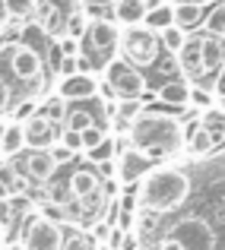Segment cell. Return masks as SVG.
<instances>
[{
	"label": "cell",
	"mask_w": 225,
	"mask_h": 250,
	"mask_svg": "<svg viewBox=\"0 0 225 250\" xmlns=\"http://www.w3.org/2000/svg\"><path fill=\"white\" fill-rule=\"evenodd\" d=\"M187 104H197V108H213V104H209V92L206 89H190V95H187Z\"/></svg>",
	"instance_id": "cell-31"
},
{
	"label": "cell",
	"mask_w": 225,
	"mask_h": 250,
	"mask_svg": "<svg viewBox=\"0 0 225 250\" xmlns=\"http://www.w3.org/2000/svg\"><path fill=\"white\" fill-rule=\"evenodd\" d=\"M200 130H206L213 136V143H219L225 136V111L222 108H206L200 117Z\"/></svg>",
	"instance_id": "cell-19"
},
{
	"label": "cell",
	"mask_w": 225,
	"mask_h": 250,
	"mask_svg": "<svg viewBox=\"0 0 225 250\" xmlns=\"http://www.w3.org/2000/svg\"><path fill=\"white\" fill-rule=\"evenodd\" d=\"M162 3H168V0H143V6H146V10H152V6H162Z\"/></svg>",
	"instance_id": "cell-42"
},
{
	"label": "cell",
	"mask_w": 225,
	"mask_h": 250,
	"mask_svg": "<svg viewBox=\"0 0 225 250\" xmlns=\"http://www.w3.org/2000/svg\"><path fill=\"white\" fill-rule=\"evenodd\" d=\"M213 146H216L213 136H209L206 130H200V127L194 124V127H190V152H209Z\"/></svg>",
	"instance_id": "cell-27"
},
{
	"label": "cell",
	"mask_w": 225,
	"mask_h": 250,
	"mask_svg": "<svg viewBox=\"0 0 225 250\" xmlns=\"http://www.w3.org/2000/svg\"><path fill=\"white\" fill-rule=\"evenodd\" d=\"M61 250H95V247H92V241L86 238V234L70 231V234H64V247Z\"/></svg>",
	"instance_id": "cell-29"
},
{
	"label": "cell",
	"mask_w": 225,
	"mask_h": 250,
	"mask_svg": "<svg viewBox=\"0 0 225 250\" xmlns=\"http://www.w3.org/2000/svg\"><path fill=\"white\" fill-rule=\"evenodd\" d=\"M171 6H181V3H209V0H168Z\"/></svg>",
	"instance_id": "cell-41"
},
{
	"label": "cell",
	"mask_w": 225,
	"mask_h": 250,
	"mask_svg": "<svg viewBox=\"0 0 225 250\" xmlns=\"http://www.w3.org/2000/svg\"><path fill=\"white\" fill-rule=\"evenodd\" d=\"M190 174L184 168H162V171H152V174L143 181L140 187V206L146 209L149 215H165V212H175L178 206L190 200Z\"/></svg>",
	"instance_id": "cell-2"
},
{
	"label": "cell",
	"mask_w": 225,
	"mask_h": 250,
	"mask_svg": "<svg viewBox=\"0 0 225 250\" xmlns=\"http://www.w3.org/2000/svg\"><path fill=\"white\" fill-rule=\"evenodd\" d=\"M136 114H140V98H121V104L114 108V127L130 130V124H134Z\"/></svg>",
	"instance_id": "cell-22"
},
{
	"label": "cell",
	"mask_w": 225,
	"mask_h": 250,
	"mask_svg": "<svg viewBox=\"0 0 225 250\" xmlns=\"http://www.w3.org/2000/svg\"><path fill=\"white\" fill-rule=\"evenodd\" d=\"M22 136H25V146L48 149V146H54V140H57V124L51 121L48 114H32L29 121L22 124Z\"/></svg>",
	"instance_id": "cell-9"
},
{
	"label": "cell",
	"mask_w": 225,
	"mask_h": 250,
	"mask_svg": "<svg viewBox=\"0 0 225 250\" xmlns=\"http://www.w3.org/2000/svg\"><path fill=\"white\" fill-rule=\"evenodd\" d=\"M111 13L121 25H140L146 16V6L143 0H111Z\"/></svg>",
	"instance_id": "cell-17"
},
{
	"label": "cell",
	"mask_w": 225,
	"mask_h": 250,
	"mask_svg": "<svg viewBox=\"0 0 225 250\" xmlns=\"http://www.w3.org/2000/svg\"><path fill=\"white\" fill-rule=\"evenodd\" d=\"M111 155H114V143H111V140H102L98 146L86 149V159H89V165H105V162H111Z\"/></svg>",
	"instance_id": "cell-26"
},
{
	"label": "cell",
	"mask_w": 225,
	"mask_h": 250,
	"mask_svg": "<svg viewBox=\"0 0 225 250\" xmlns=\"http://www.w3.org/2000/svg\"><path fill=\"white\" fill-rule=\"evenodd\" d=\"M149 32H162L168 29V25H175V10H171V3H162V6H152V10H146V16H143V22Z\"/></svg>",
	"instance_id": "cell-18"
},
{
	"label": "cell",
	"mask_w": 225,
	"mask_h": 250,
	"mask_svg": "<svg viewBox=\"0 0 225 250\" xmlns=\"http://www.w3.org/2000/svg\"><path fill=\"white\" fill-rule=\"evenodd\" d=\"M13 159H16V171L29 184H48L51 177H54V171H57L48 149H29L25 155H13Z\"/></svg>",
	"instance_id": "cell-8"
},
{
	"label": "cell",
	"mask_w": 225,
	"mask_h": 250,
	"mask_svg": "<svg viewBox=\"0 0 225 250\" xmlns=\"http://www.w3.org/2000/svg\"><path fill=\"white\" fill-rule=\"evenodd\" d=\"M25 250H61L64 247V228L45 215H29L22 225V241Z\"/></svg>",
	"instance_id": "cell-6"
},
{
	"label": "cell",
	"mask_w": 225,
	"mask_h": 250,
	"mask_svg": "<svg viewBox=\"0 0 225 250\" xmlns=\"http://www.w3.org/2000/svg\"><path fill=\"white\" fill-rule=\"evenodd\" d=\"M121 241H124V234L117 231V228H111V231H108V244L111 247H121Z\"/></svg>",
	"instance_id": "cell-39"
},
{
	"label": "cell",
	"mask_w": 225,
	"mask_h": 250,
	"mask_svg": "<svg viewBox=\"0 0 225 250\" xmlns=\"http://www.w3.org/2000/svg\"><path fill=\"white\" fill-rule=\"evenodd\" d=\"M67 121H64V130H73V133H83L86 127H102V108H98L92 98H83V102H73V108H67Z\"/></svg>",
	"instance_id": "cell-10"
},
{
	"label": "cell",
	"mask_w": 225,
	"mask_h": 250,
	"mask_svg": "<svg viewBox=\"0 0 225 250\" xmlns=\"http://www.w3.org/2000/svg\"><path fill=\"white\" fill-rule=\"evenodd\" d=\"M213 92H216L219 98H225V67H222L219 73L213 76Z\"/></svg>",
	"instance_id": "cell-36"
},
{
	"label": "cell",
	"mask_w": 225,
	"mask_h": 250,
	"mask_svg": "<svg viewBox=\"0 0 225 250\" xmlns=\"http://www.w3.org/2000/svg\"><path fill=\"white\" fill-rule=\"evenodd\" d=\"M0 136H3V121H0Z\"/></svg>",
	"instance_id": "cell-46"
},
{
	"label": "cell",
	"mask_w": 225,
	"mask_h": 250,
	"mask_svg": "<svg viewBox=\"0 0 225 250\" xmlns=\"http://www.w3.org/2000/svg\"><path fill=\"white\" fill-rule=\"evenodd\" d=\"M25 146V136H22V124H10V127H3V136H0V149H3V155H19Z\"/></svg>",
	"instance_id": "cell-20"
},
{
	"label": "cell",
	"mask_w": 225,
	"mask_h": 250,
	"mask_svg": "<svg viewBox=\"0 0 225 250\" xmlns=\"http://www.w3.org/2000/svg\"><path fill=\"white\" fill-rule=\"evenodd\" d=\"M0 32H3V19H0Z\"/></svg>",
	"instance_id": "cell-47"
},
{
	"label": "cell",
	"mask_w": 225,
	"mask_h": 250,
	"mask_svg": "<svg viewBox=\"0 0 225 250\" xmlns=\"http://www.w3.org/2000/svg\"><path fill=\"white\" fill-rule=\"evenodd\" d=\"M61 146H67L70 152H79V149H83V143H79V133H73V130H64Z\"/></svg>",
	"instance_id": "cell-34"
},
{
	"label": "cell",
	"mask_w": 225,
	"mask_h": 250,
	"mask_svg": "<svg viewBox=\"0 0 225 250\" xmlns=\"http://www.w3.org/2000/svg\"><path fill=\"white\" fill-rule=\"evenodd\" d=\"M156 35H158V44H162V51H168V54H178V51H181V44H184V35H187V32H181L178 25H168V29L156 32Z\"/></svg>",
	"instance_id": "cell-23"
},
{
	"label": "cell",
	"mask_w": 225,
	"mask_h": 250,
	"mask_svg": "<svg viewBox=\"0 0 225 250\" xmlns=\"http://www.w3.org/2000/svg\"><path fill=\"white\" fill-rule=\"evenodd\" d=\"M86 13L83 10H70L67 13V22H64V35H70V38H83V32H86Z\"/></svg>",
	"instance_id": "cell-25"
},
{
	"label": "cell",
	"mask_w": 225,
	"mask_h": 250,
	"mask_svg": "<svg viewBox=\"0 0 225 250\" xmlns=\"http://www.w3.org/2000/svg\"><path fill=\"white\" fill-rule=\"evenodd\" d=\"M108 76H105V95L117 98H143L146 92V80L136 67H130L127 61H108Z\"/></svg>",
	"instance_id": "cell-5"
},
{
	"label": "cell",
	"mask_w": 225,
	"mask_h": 250,
	"mask_svg": "<svg viewBox=\"0 0 225 250\" xmlns=\"http://www.w3.org/2000/svg\"><path fill=\"white\" fill-rule=\"evenodd\" d=\"M152 165V159L149 155H143V152H136V149H124L121 152V181H136V177H143L149 171Z\"/></svg>",
	"instance_id": "cell-14"
},
{
	"label": "cell",
	"mask_w": 225,
	"mask_h": 250,
	"mask_svg": "<svg viewBox=\"0 0 225 250\" xmlns=\"http://www.w3.org/2000/svg\"><path fill=\"white\" fill-rule=\"evenodd\" d=\"M57 73L67 80V76H73L79 73V67H76V57H61V63H57Z\"/></svg>",
	"instance_id": "cell-33"
},
{
	"label": "cell",
	"mask_w": 225,
	"mask_h": 250,
	"mask_svg": "<svg viewBox=\"0 0 225 250\" xmlns=\"http://www.w3.org/2000/svg\"><path fill=\"white\" fill-rule=\"evenodd\" d=\"M117 48H121L124 61H127L130 67H136V70H140V67H152V63L158 61V54H162L158 35L149 32L146 25H127V32L117 38Z\"/></svg>",
	"instance_id": "cell-4"
},
{
	"label": "cell",
	"mask_w": 225,
	"mask_h": 250,
	"mask_svg": "<svg viewBox=\"0 0 225 250\" xmlns=\"http://www.w3.org/2000/svg\"><path fill=\"white\" fill-rule=\"evenodd\" d=\"M225 67V38L203 32V73L216 76Z\"/></svg>",
	"instance_id": "cell-13"
},
{
	"label": "cell",
	"mask_w": 225,
	"mask_h": 250,
	"mask_svg": "<svg viewBox=\"0 0 225 250\" xmlns=\"http://www.w3.org/2000/svg\"><path fill=\"white\" fill-rule=\"evenodd\" d=\"M136 247H140V244H136L134 238H124V241H121V250H136Z\"/></svg>",
	"instance_id": "cell-40"
},
{
	"label": "cell",
	"mask_w": 225,
	"mask_h": 250,
	"mask_svg": "<svg viewBox=\"0 0 225 250\" xmlns=\"http://www.w3.org/2000/svg\"><path fill=\"white\" fill-rule=\"evenodd\" d=\"M222 111H225V98H222Z\"/></svg>",
	"instance_id": "cell-48"
},
{
	"label": "cell",
	"mask_w": 225,
	"mask_h": 250,
	"mask_svg": "<svg viewBox=\"0 0 225 250\" xmlns=\"http://www.w3.org/2000/svg\"><path fill=\"white\" fill-rule=\"evenodd\" d=\"M171 10H175V25L181 32H197L203 25V16H206V3H181Z\"/></svg>",
	"instance_id": "cell-15"
},
{
	"label": "cell",
	"mask_w": 225,
	"mask_h": 250,
	"mask_svg": "<svg viewBox=\"0 0 225 250\" xmlns=\"http://www.w3.org/2000/svg\"><path fill=\"white\" fill-rule=\"evenodd\" d=\"M187 95H190V83H184V80H165L156 92V98L162 104H168V108H184Z\"/></svg>",
	"instance_id": "cell-16"
},
{
	"label": "cell",
	"mask_w": 225,
	"mask_h": 250,
	"mask_svg": "<svg viewBox=\"0 0 225 250\" xmlns=\"http://www.w3.org/2000/svg\"><path fill=\"white\" fill-rule=\"evenodd\" d=\"M108 231H111L108 222H98V225L92 228V238H95V241H108Z\"/></svg>",
	"instance_id": "cell-37"
},
{
	"label": "cell",
	"mask_w": 225,
	"mask_h": 250,
	"mask_svg": "<svg viewBox=\"0 0 225 250\" xmlns=\"http://www.w3.org/2000/svg\"><path fill=\"white\" fill-rule=\"evenodd\" d=\"M70 196L76 200H92V196H102V177H98L95 165H79L70 177Z\"/></svg>",
	"instance_id": "cell-11"
},
{
	"label": "cell",
	"mask_w": 225,
	"mask_h": 250,
	"mask_svg": "<svg viewBox=\"0 0 225 250\" xmlns=\"http://www.w3.org/2000/svg\"><path fill=\"white\" fill-rule=\"evenodd\" d=\"M203 29H206V35L225 38V0H216V3L206 10V16H203Z\"/></svg>",
	"instance_id": "cell-21"
},
{
	"label": "cell",
	"mask_w": 225,
	"mask_h": 250,
	"mask_svg": "<svg viewBox=\"0 0 225 250\" xmlns=\"http://www.w3.org/2000/svg\"><path fill=\"white\" fill-rule=\"evenodd\" d=\"M83 6H95V3H108V0H79Z\"/></svg>",
	"instance_id": "cell-44"
},
{
	"label": "cell",
	"mask_w": 225,
	"mask_h": 250,
	"mask_svg": "<svg viewBox=\"0 0 225 250\" xmlns=\"http://www.w3.org/2000/svg\"><path fill=\"white\" fill-rule=\"evenodd\" d=\"M57 51H61V57H76V54H79V38L61 35V42H57Z\"/></svg>",
	"instance_id": "cell-30"
},
{
	"label": "cell",
	"mask_w": 225,
	"mask_h": 250,
	"mask_svg": "<svg viewBox=\"0 0 225 250\" xmlns=\"http://www.w3.org/2000/svg\"><path fill=\"white\" fill-rule=\"evenodd\" d=\"M0 200H10V190H6V184L0 181Z\"/></svg>",
	"instance_id": "cell-43"
},
{
	"label": "cell",
	"mask_w": 225,
	"mask_h": 250,
	"mask_svg": "<svg viewBox=\"0 0 225 250\" xmlns=\"http://www.w3.org/2000/svg\"><path fill=\"white\" fill-rule=\"evenodd\" d=\"M0 3H3V16L10 19H25L35 10V0H0Z\"/></svg>",
	"instance_id": "cell-24"
},
{
	"label": "cell",
	"mask_w": 225,
	"mask_h": 250,
	"mask_svg": "<svg viewBox=\"0 0 225 250\" xmlns=\"http://www.w3.org/2000/svg\"><path fill=\"white\" fill-rule=\"evenodd\" d=\"M3 54L10 57V70H13L16 80L42 85V80H45V57L38 54L35 48H29V44L19 42V44H10Z\"/></svg>",
	"instance_id": "cell-7"
},
{
	"label": "cell",
	"mask_w": 225,
	"mask_h": 250,
	"mask_svg": "<svg viewBox=\"0 0 225 250\" xmlns=\"http://www.w3.org/2000/svg\"><path fill=\"white\" fill-rule=\"evenodd\" d=\"M10 250H25V247H22V244H13V247H10Z\"/></svg>",
	"instance_id": "cell-45"
},
{
	"label": "cell",
	"mask_w": 225,
	"mask_h": 250,
	"mask_svg": "<svg viewBox=\"0 0 225 250\" xmlns=\"http://www.w3.org/2000/svg\"><path fill=\"white\" fill-rule=\"evenodd\" d=\"M127 133H130V149L149 155L152 162L178 152L184 143L181 121L175 114H168V111H143V114H136Z\"/></svg>",
	"instance_id": "cell-1"
},
{
	"label": "cell",
	"mask_w": 225,
	"mask_h": 250,
	"mask_svg": "<svg viewBox=\"0 0 225 250\" xmlns=\"http://www.w3.org/2000/svg\"><path fill=\"white\" fill-rule=\"evenodd\" d=\"M83 35H86V51H79V54L92 63V70L95 67H108V61H114L117 38H121L117 25L108 22V19H89Z\"/></svg>",
	"instance_id": "cell-3"
},
{
	"label": "cell",
	"mask_w": 225,
	"mask_h": 250,
	"mask_svg": "<svg viewBox=\"0 0 225 250\" xmlns=\"http://www.w3.org/2000/svg\"><path fill=\"white\" fill-rule=\"evenodd\" d=\"M51 152V159H54V165H67L70 159H73V152H70L67 146H54V149H48Z\"/></svg>",
	"instance_id": "cell-35"
},
{
	"label": "cell",
	"mask_w": 225,
	"mask_h": 250,
	"mask_svg": "<svg viewBox=\"0 0 225 250\" xmlns=\"http://www.w3.org/2000/svg\"><path fill=\"white\" fill-rule=\"evenodd\" d=\"M10 108H13V89H10V83L0 76V114L10 111Z\"/></svg>",
	"instance_id": "cell-32"
},
{
	"label": "cell",
	"mask_w": 225,
	"mask_h": 250,
	"mask_svg": "<svg viewBox=\"0 0 225 250\" xmlns=\"http://www.w3.org/2000/svg\"><path fill=\"white\" fill-rule=\"evenodd\" d=\"M102 140H108L105 127H86L83 133H79V143H83V149H92V146H98Z\"/></svg>",
	"instance_id": "cell-28"
},
{
	"label": "cell",
	"mask_w": 225,
	"mask_h": 250,
	"mask_svg": "<svg viewBox=\"0 0 225 250\" xmlns=\"http://www.w3.org/2000/svg\"><path fill=\"white\" fill-rule=\"evenodd\" d=\"M32 111H35V102H32V98H25L19 108H13V114H16V117H29Z\"/></svg>",
	"instance_id": "cell-38"
},
{
	"label": "cell",
	"mask_w": 225,
	"mask_h": 250,
	"mask_svg": "<svg viewBox=\"0 0 225 250\" xmlns=\"http://www.w3.org/2000/svg\"><path fill=\"white\" fill-rule=\"evenodd\" d=\"M98 83L92 73H73L61 83V98L64 102H83V98H95Z\"/></svg>",
	"instance_id": "cell-12"
}]
</instances>
